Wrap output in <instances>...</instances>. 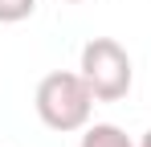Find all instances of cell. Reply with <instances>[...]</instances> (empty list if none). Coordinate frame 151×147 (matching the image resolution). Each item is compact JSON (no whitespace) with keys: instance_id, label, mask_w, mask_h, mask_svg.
Returning <instances> with one entry per match:
<instances>
[{"instance_id":"4","label":"cell","mask_w":151,"mask_h":147,"mask_svg":"<svg viewBox=\"0 0 151 147\" xmlns=\"http://www.w3.org/2000/svg\"><path fill=\"white\" fill-rule=\"evenodd\" d=\"M37 8V0H0V24H17V21H29Z\"/></svg>"},{"instance_id":"6","label":"cell","mask_w":151,"mask_h":147,"mask_svg":"<svg viewBox=\"0 0 151 147\" xmlns=\"http://www.w3.org/2000/svg\"><path fill=\"white\" fill-rule=\"evenodd\" d=\"M61 4H82V0H61Z\"/></svg>"},{"instance_id":"1","label":"cell","mask_w":151,"mask_h":147,"mask_svg":"<svg viewBox=\"0 0 151 147\" xmlns=\"http://www.w3.org/2000/svg\"><path fill=\"white\" fill-rule=\"evenodd\" d=\"M94 90L86 86V78L74 70H53L37 82V94H33V106H37V119L45 122L49 131H86L90 127V110H94Z\"/></svg>"},{"instance_id":"2","label":"cell","mask_w":151,"mask_h":147,"mask_svg":"<svg viewBox=\"0 0 151 147\" xmlns=\"http://www.w3.org/2000/svg\"><path fill=\"white\" fill-rule=\"evenodd\" d=\"M78 74L86 78V86L94 90L98 102H119V98L131 94V53H127L114 37H94L82 45V66Z\"/></svg>"},{"instance_id":"5","label":"cell","mask_w":151,"mask_h":147,"mask_svg":"<svg viewBox=\"0 0 151 147\" xmlns=\"http://www.w3.org/2000/svg\"><path fill=\"white\" fill-rule=\"evenodd\" d=\"M135 147H151V131H147V135H143V139H139Z\"/></svg>"},{"instance_id":"3","label":"cell","mask_w":151,"mask_h":147,"mask_svg":"<svg viewBox=\"0 0 151 147\" xmlns=\"http://www.w3.org/2000/svg\"><path fill=\"white\" fill-rule=\"evenodd\" d=\"M78 147H135V143L127 139L123 127H114V122H94V127H86V135H82Z\"/></svg>"}]
</instances>
